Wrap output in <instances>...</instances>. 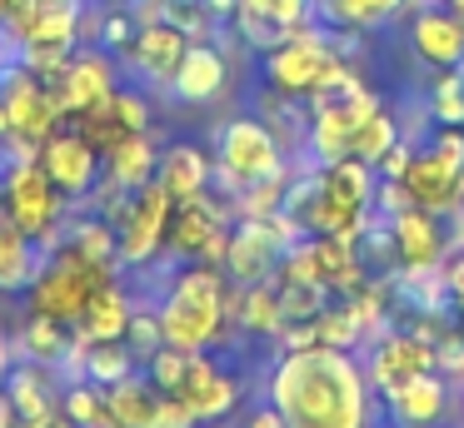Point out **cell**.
<instances>
[{
    "label": "cell",
    "instance_id": "cell-1",
    "mask_svg": "<svg viewBox=\"0 0 464 428\" xmlns=\"http://www.w3.org/2000/svg\"><path fill=\"white\" fill-rule=\"evenodd\" d=\"M265 398L285 414L290 428H370L374 398L370 374L354 348L304 344L280 348L265 378Z\"/></svg>",
    "mask_w": 464,
    "mask_h": 428
},
{
    "label": "cell",
    "instance_id": "cell-46",
    "mask_svg": "<svg viewBox=\"0 0 464 428\" xmlns=\"http://www.w3.org/2000/svg\"><path fill=\"white\" fill-rule=\"evenodd\" d=\"M105 5H140V0H105Z\"/></svg>",
    "mask_w": 464,
    "mask_h": 428
},
{
    "label": "cell",
    "instance_id": "cell-4",
    "mask_svg": "<svg viewBox=\"0 0 464 428\" xmlns=\"http://www.w3.org/2000/svg\"><path fill=\"white\" fill-rule=\"evenodd\" d=\"M0 214L21 224L25 234L45 249L65 239V219H71V199L55 189V179L41 169V155H15L0 165Z\"/></svg>",
    "mask_w": 464,
    "mask_h": 428
},
{
    "label": "cell",
    "instance_id": "cell-31",
    "mask_svg": "<svg viewBox=\"0 0 464 428\" xmlns=\"http://www.w3.org/2000/svg\"><path fill=\"white\" fill-rule=\"evenodd\" d=\"M404 139V129H400V119L390 115V109H374V115H364V125L354 129V145H350V155L354 159H364V165H380L384 155H390L394 145Z\"/></svg>",
    "mask_w": 464,
    "mask_h": 428
},
{
    "label": "cell",
    "instance_id": "cell-40",
    "mask_svg": "<svg viewBox=\"0 0 464 428\" xmlns=\"http://www.w3.org/2000/svg\"><path fill=\"white\" fill-rule=\"evenodd\" d=\"M240 428H290V423H285V414L270 404V398H265V404H255L250 414H245V423H240Z\"/></svg>",
    "mask_w": 464,
    "mask_h": 428
},
{
    "label": "cell",
    "instance_id": "cell-44",
    "mask_svg": "<svg viewBox=\"0 0 464 428\" xmlns=\"http://www.w3.org/2000/svg\"><path fill=\"white\" fill-rule=\"evenodd\" d=\"M45 428H75V423H71V418L61 414V418H51V423H45Z\"/></svg>",
    "mask_w": 464,
    "mask_h": 428
},
{
    "label": "cell",
    "instance_id": "cell-26",
    "mask_svg": "<svg viewBox=\"0 0 464 428\" xmlns=\"http://www.w3.org/2000/svg\"><path fill=\"white\" fill-rule=\"evenodd\" d=\"M35 264H41V244L0 214V299H21L35 279Z\"/></svg>",
    "mask_w": 464,
    "mask_h": 428
},
{
    "label": "cell",
    "instance_id": "cell-39",
    "mask_svg": "<svg viewBox=\"0 0 464 428\" xmlns=\"http://www.w3.org/2000/svg\"><path fill=\"white\" fill-rule=\"evenodd\" d=\"M440 274H444V294H450L454 304L464 309V254H459V259H444Z\"/></svg>",
    "mask_w": 464,
    "mask_h": 428
},
{
    "label": "cell",
    "instance_id": "cell-42",
    "mask_svg": "<svg viewBox=\"0 0 464 428\" xmlns=\"http://www.w3.org/2000/svg\"><path fill=\"white\" fill-rule=\"evenodd\" d=\"M11 368H15V334L5 328V319H0V384H5Z\"/></svg>",
    "mask_w": 464,
    "mask_h": 428
},
{
    "label": "cell",
    "instance_id": "cell-32",
    "mask_svg": "<svg viewBox=\"0 0 464 428\" xmlns=\"http://www.w3.org/2000/svg\"><path fill=\"white\" fill-rule=\"evenodd\" d=\"M310 324H314V338H320V344H330V348H360L364 344L360 314H354L350 299H330V304H324Z\"/></svg>",
    "mask_w": 464,
    "mask_h": 428
},
{
    "label": "cell",
    "instance_id": "cell-30",
    "mask_svg": "<svg viewBox=\"0 0 464 428\" xmlns=\"http://www.w3.org/2000/svg\"><path fill=\"white\" fill-rule=\"evenodd\" d=\"M135 368H140V354H135L125 338H105V344H85V378L101 388L121 384V378H130Z\"/></svg>",
    "mask_w": 464,
    "mask_h": 428
},
{
    "label": "cell",
    "instance_id": "cell-45",
    "mask_svg": "<svg viewBox=\"0 0 464 428\" xmlns=\"http://www.w3.org/2000/svg\"><path fill=\"white\" fill-rule=\"evenodd\" d=\"M450 10H454V15H459V20H464V0H450Z\"/></svg>",
    "mask_w": 464,
    "mask_h": 428
},
{
    "label": "cell",
    "instance_id": "cell-43",
    "mask_svg": "<svg viewBox=\"0 0 464 428\" xmlns=\"http://www.w3.org/2000/svg\"><path fill=\"white\" fill-rule=\"evenodd\" d=\"M0 428H21V418H15L11 398H5V388H0Z\"/></svg>",
    "mask_w": 464,
    "mask_h": 428
},
{
    "label": "cell",
    "instance_id": "cell-29",
    "mask_svg": "<svg viewBox=\"0 0 464 428\" xmlns=\"http://www.w3.org/2000/svg\"><path fill=\"white\" fill-rule=\"evenodd\" d=\"M65 244H75L85 259H95V264H121V254H115V224L105 214H71L65 219Z\"/></svg>",
    "mask_w": 464,
    "mask_h": 428
},
{
    "label": "cell",
    "instance_id": "cell-27",
    "mask_svg": "<svg viewBox=\"0 0 464 428\" xmlns=\"http://www.w3.org/2000/svg\"><path fill=\"white\" fill-rule=\"evenodd\" d=\"M11 334H15V358H31V364H45V368L61 364L71 338H75L71 324H61V319H51V314H31V309H25V319Z\"/></svg>",
    "mask_w": 464,
    "mask_h": 428
},
{
    "label": "cell",
    "instance_id": "cell-3",
    "mask_svg": "<svg viewBox=\"0 0 464 428\" xmlns=\"http://www.w3.org/2000/svg\"><path fill=\"white\" fill-rule=\"evenodd\" d=\"M125 269L121 264H95V259H85L75 244H55L41 254V264H35V279L25 284V309L31 314H51L61 319V324L75 328V319L85 314V304H91V294L101 284H111V279H121Z\"/></svg>",
    "mask_w": 464,
    "mask_h": 428
},
{
    "label": "cell",
    "instance_id": "cell-19",
    "mask_svg": "<svg viewBox=\"0 0 464 428\" xmlns=\"http://www.w3.org/2000/svg\"><path fill=\"white\" fill-rule=\"evenodd\" d=\"M384 414L394 428H434L450 414V384L440 378V368H424V374L384 388Z\"/></svg>",
    "mask_w": 464,
    "mask_h": 428
},
{
    "label": "cell",
    "instance_id": "cell-36",
    "mask_svg": "<svg viewBox=\"0 0 464 428\" xmlns=\"http://www.w3.org/2000/svg\"><path fill=\"white\" fill-rule=\"evenodd\" d=\"M111 109H115V119H121L130 135L155 129V105H150V95H145L140 85H121V90L111 95Z\"/></svg>",
    "mask_w": 464,
    "mask_h": 428
},
{
    "label": "cell",
    "instance_id": "cell-20",
    "mask_svg": "<svg viewBox=\"0 0 464 428\" xmlns=\"http://www.w3.org/2000/svg\"><path fill=\"white\" fill-rule=\"evenodd\" d=\"M410 45L424 65L459 70L464 65V20L450 5H420L410 20Z\"/></svg>",
    "mask_w": 464,
    "mask_h": 428
},
{
    "label": "cell",
    "instance_id": "cell-47",
    "mask_svg": "<svg viewBox=\"0 0 464 428\" xmlns=\"http://www.w3.org/2000/svg\"><path fill=\"white\" fill-rule=\"evenodd\" d=\"M459 408H464V388H459Z\"/></svg>",
    "mask_w": 464,
    "mask_h": 428
},
{
    "label": "cell",
    "instance_id": "cell-22",
    "mask_svg": "<svg viewBox=\"0 0 464 428\" xmlns=\"http://www.w3.org/2000/svg\"><path fill=\"white\" fill-rule=\"evenodd\" d=\"M130 314H135V299H130V284L121 279H111V284H101L91 294V304H85V314L75 319L71 334L81 338V344H105V338H125V328H130Z\"/></svg>",
    "mask_w": 464,
    "mask_h": 428
},
{
    "label": "cell",
    "instance_id": "cell-34",
    "mask_svg": "<svg viewBox=\"0 0 464 428\" xmlns=\"http://www.w3.org/2000/svg\"><path fill=\"white\" fill-rule=\"evenodd\" d=\"M185 368H190V354H185V348H175V344H160L155 354H145V358H140V374L150 378V384L160 388V394H180Z\"/></svg>",
    "mask_w": 464,
    "mask_h": 428
},
{
    "label": "cell",
    "instance_id": "cell-21",
    "mask_svg": "<svg viewBox=\"0 0 464 428\" xmlns=\"http://www.w3.org/2000/svg\"><path fill=\"white\" fill-rule=\"evenodd\" d=\"M55 368L31 364V358H15V368L5 374V398H11L21 428H45L51 418H61V388H55Z\"/></svg>",
    "mask_w": 464,
    "mask_h": 428
},
{
    "label": "cell",
    "instance_id": "cell-15",
    "mask_svg": "<svg viewBox=\"0 0 464 428\" xmlns=\"http://www.w3.org/2000/svg\"><path fill=\"white\" fill-rule=\"evenodd\" d=\"M180 398L190 404L195 423L215 428V423H225V418L235 414V404H240V384H235V374L215 358V348H200V354H190Z\"/></svg>",
    "mask_w": 464,
    "mask_h": 428
},
{
    "label": "cell",
    "instance_id": "cell-16",
    "mask_svg": "<svg viewBox=\"0 0 464 428\" xmlns=\"http://www.w3.org/2000/svg\"><path fill=\"white\" fill-rule=\"evenodd\" d=\"M165 90L175 95V105H190V109L215 105L230 90V55L210 40H190V50L180 55V70L170 75Z\"/></svg>",
    "mask_w": 464,
    "mask_h": 428
},
{
    "label": "cell",
    "instance_id": "cell-10",
    "mask_svg": "<svg viewBox=\"0 0 464 428\" xmlns=\"http://www.w3.org/2000/svg\"><path fill=\"white\" fill-rule=\"evenodd\" d=\"M115 90H121V65H115V55L101 45H75L71 60H65V70L51 80V95H55V105H61L65 119H75L81 109H95L101 100H111Z\"/></svg>",
    "mask_w": 464,
    "mask_h": 428
},
{
    "label": "cell",
    "instance_id": "cell-14",
    "mask_svg": "<svg viewBox=\"0 0 464 428\" xmlns=\"http://www.w3.org/2000/svg\"><path fill=\"white\" fill-rule=\"evenodd\" d=\"M190 50V35H185L175 20H140L135 40L125 45V70H130L140 85L165 90L170 75L180 70V55Z\"/></svg>",
    "mask_w": 464,
    "mask_h": 428
},
{
    "label": "cell",
    "instance_id": "cell-25",
    "mask_svg": "<svg viewBox=\"0 0 464 428\" xmlns=\"http://www.w3.org/2000/svg\"><path fill=\"white\" fill-rule=\"evenodd\" d=\"M105 414H111V428H155V414H160V388L135 368L130 378L105 388Z\"/></svg>",
    "mask_w": 464,
    "mask_h": 428
},
{
    "label": "cell",
    "instance_id": "cell-33",
    "mask_svg": "<svg viewBox=\"0 0 464 428\" xmlns=\"http://www.w3.org/2000/svg\"><path fill=\"white\" fill-rule=\"evenodd\" d=\"M61 414L71 418L75 428H111V414H105V388L91 384V378L61 384Z\"/></svg>",
    "mask_w": 464,
    "mask_h": 428
},
{
    "label": "cell",
    "instance_id": "cell-2",
    "mask_svg": "<svg viewBox=\"0 0 464 428\" xmlns=\"http://www.w3.org/2000/svg\"><path fill=\"white\" fill-rule=\"evenodd\" d=\"M155 314H160L165 344L185 348V354L220 348L225 328H230V274L215 264H200V259L175 264Z\"/></svg>",
    "mask_w": 464,
    "mask_h": 428
},
{
    "label": "cell",
    "instance_id": "cell-35",
    "mask_svg": "<svg viewBox=\"0 0 464 428\" xmlns=\"http://www.w3.org/2000/svg\"><path fill=\"white\" fill-rule=\"evenodd\" d=\"M140 30V15H130V5H105L101 10V30H95V45L111 50V55H125V45Z\"/></svg>",
    "mask_w": 464,
    "mask_h": 428
},
{
    "label": "cell",
    "instance_id": "cell-17",
    "mask_svg": "<svg viewBox=\"0 0 464 428\" xmlns=\"http://www.w3.org/2000/svg\"><path fill=\"white\" fill-rule=\"evenodd\" d=\"M424 368H440V358H434V338H424L420 328L414 334H380L370 344V354H364L370 388H380V394L414 374H424Z\"/></svg>",
    "mask_w": 464,
    "mask_h": 428
},
{
    "label": "cell",
    "instance_id": "cell-13",
    "mask_svg": "<svg viewBox=\"0 0 464 428\" xmlns=\"http://www.w3.org/2000/svg\"><path fill=\"white\" fill-rule=\"evenodd\" d=\"M230 219H235L230 195L205 189V195H195V199H180L175 214H170V234H165V254H170V264H190V259H200V249L215 239V229H225Z\"/></svg>",
    "mask_w": 464,
    "mask_h": 428
},
{
    "label": "cell",
    "instance_id": "cell-18",
    "mask_svg": "<svg viewBox=\"0 0 464 428\" xmlns=\"http://www.w3.org/2000/svg\"><path fill=\"white\" fill-rule=\"evenodd\" d=\"M250 50H270L290 40L295 30L314 25V0H240V15L230 20Z\"/></svg>",
    "mask_w": 464,
    "mask_h": 428
},
{
    "label": "cell",
    "instance_id": "cell-24",
    "mask_svg": "<svg viewBox=\"0 0 464 428\" xmlns=\"http://www.w3.org/2000/svg\"><path fill=\"white\" fill-rule=\"evenodd\" d=\"M155 169H160V139H155V129H140V135H125L121 145L105 155V179H115L121 189H140L155 179Z\"/></svg>",
    "mask_w": 464,
    "mask_h": 428
},
{
    "label": "cell",
    "instance_id": "cell-6",
    "mask_svg": "<svg viewBox=\"0 0 464 428\" xmlns=\"http://www.w3.org/2000/svg\"><path fill=\"white\" fill-rule=\"evenodd\" d=\"M0 105L11 119V139H5V159L15 155H41V145L65 125L61 105H55L51 85H45L35 70H25L21 60L0 70Z\"/></svg>",
    "mask_w": 464,
    "mask_h": 428
},
{
    "label": "cell",
    "instance_id": "cell-41",
    "mask_svg": "<svg viewBox=\"0 0 464 428\" xmlns=\"http://www.w3.org/2000/svg\"><path fill=\"white\" fill-rule=\"evenodd\" d=\"M205 5V15L215 20V25H230L235 15H240V0H200Z\"/></svg>",
    "mask_w": 464,
    "mask_h": 428
},
{
    "label": "cell",
    "instance_id": "cell-5",
    "mask_svg": "<svg viewBox=\"0 0 464 428\" xmlns=\"http://www.w3.org/2000/svg\"><path fill=\"white\" fill-rule=\"evenodd\" d=\"M275 175H290L285 145L260 115H230L215 129V185H220V195H240V189Z\"/></svg>",
    "mask_w": 464,
    "mask_h": 428
},
{
    "label": "cell",
    "instance_id": "cell-38",
    "mask_svg": "<svg viewBox=\"0 0 464 428\" xmlns=\"http://www.w3.org/2000/svg\"><path fill=\"white\" fill-rule=\"evenodd\" d=\"M125 344L135 348V354H155V348L165 344V334H160V314L155 309H135L130 314V328H125Z\"/></svg>",
    "mask_w": 464,
    "mask_h": 428
},
{
    "label": "cell",
    "instance_id": "cell-7",
    "mask_svg": "<svg viewBox=\"0 0 464 428\" xmlns=\"http://www.w3.org/2000/svg\"><path fill=\"white\" fill-rule=\"evenodd\" d=\"M170 214H175V199L160 179L140 185L130 199H125L121 219H115V254H121L125 274H145V269L160 264L165 254V234H170Z\"/></svg>",
    "mask_w": 464,
    "mask_h": 428
},
{
    "label": "cell",
    "instance_id": "cell-11",
    "mask_svg": "<svg viewBox=\"0 0 464 428\" xmlns=\"http://www.w3.org/2000/svg\"><path fill=\"white\" fill-rule=\"evenodd\" d=\"M41 169L55 179V189L75 204V199H91V189L105 179V155L75 125H61L41 145Z\"/></svg>",
    "mask_w": 464,
    "mask_h": 428
},
{
    "label": "cell",
    "instance_id": "cell-8",
    "mask_svg": "<svg viewBox=\"0 0 464 428\" xmlns=\"http://www.w3.org/2000/svg\"><path fill=\"white\" fill-rule=\"evenodd\" d=\"M300 239V224L290 214H265V219H235L230 224V254H225V274L230 284H265L280 274L285 249Z\"/></svg>",
    "mask_w": 464,
    "mask_h": 428
},
{
    "label": "cell",
    "instance_id": "cell-23",
    "mask_svg": "<svg viewBox=\"0 0 464 428\" xmlns=\"http://www.w3.org/2000/svg\"><path fill=\"white\" fill-rule=\"evenodd\" d=\"M155 179H160V185L170 189V199L180 204V199H195V195H205V189H215V159L205 155L195 139H170V145H160V169H155Z\"/></svg>",
    "mask_w": 464,
    "mask_h": 428
},
{
    "label": "cell",
    "instance_id": "cell-37",
    "mask_svg": "<svg viewBox=\"0 0 464 428\" xmlns=\"http://www.w3.org/2000/svg\"><path fill=\"white\" fill-rule=\"evenodd\" d=\"M430 115L440 125H459L464 129V65L459 70H444L440 85H434V100H430Z\"/></svg>",
    "mask_w": 464,
    "mask_h": 428
},
{
    "label": "cell",
    "instance_id": "cell-28",
    "mask_svg": "<svg viewBox=\"0 0 464 428\" xmlns=\"http://www.w3.org/2000/svg\"><path fill=\"white\" fill-rule=\"evenodd\" d=\"M400 10H410V0H314L324 30H374L390 25Z\"/></svg>",
    "mask_w": 464,
    "mask_h": 428
},
{
    "label": "cell",
    "instance_id": "cell-9",
    "mask_svg": "<svg viewBox=\"0 0 464 428\" xmlns=\"http://www.w3.org/2000/svg\"><path fill=\"white\" fill-rule=\"evenodd\" d=\"M374 109H380V95H374L360 75H354L340 95L310 105V139H304L310 159H320V165L344 159V155H350V145H354V129H360L364 115H374Z\"/></svg>",
    "mask_w": 464,
    "mask_h": 428
},
{
    "label": "cell",
    "instance_id": "cell-12",
    "mask_svg": "<svg viewBox=\"0 0 464 428\" xmlns=\"http://www.w3.org/2000/svg\"><path fill=\"white\" fill-rule=\"evenodd\" d=\"M390 249H394V259L404 264V274H410V279L440 274L444 254H450L444 219L434 214V209H420V204L390 214Z\"/></svg>",
    "mask_w": 464,
    "mask_h": 428
}]
</instances>
